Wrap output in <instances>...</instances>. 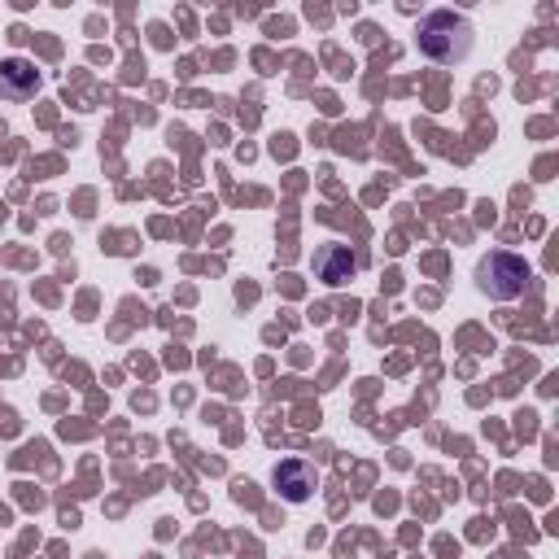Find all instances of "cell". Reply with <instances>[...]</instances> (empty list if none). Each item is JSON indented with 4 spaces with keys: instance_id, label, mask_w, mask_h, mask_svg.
I'll return each instance as SVG.
<instances>
[{
    "instance_id": "obj_3",
    "label": "cell",
    "mask_w": 559,
    "mask_h": 559,
    "mask_svg": "<svg viewBox=\"0 0 559 559\" xmlns=\"http://www.w3.org/2000/svg\"><path fill=\"white\" fill-rule=\"evenodd\" d=\"M271 485L280 489V498H288V502H306V498L319 489V467L306 463V459H280L275 472H271Z\"/></svg>"
},
{
    "instance_id": "obj_1",
    "label": "cell",
    "mask_w": 559,
    "mask_h": 559,
    "mask_svg": "<svg viewBox=\"0 0 559 559\" xmlns=\"http://www.w3.org/2000/svg\"><path fill=\"white\" fill-rule=\"evenodd\" d=\"M415 44L432 61H463L472 52V22L454 9H432V13H424Z\"/></svg>"
},
{
    "instance_id": "obj_4",
    "label": "cell",
    "mask_w": 559,
    "mask_h": 559,
    "mask_svg": "<svg viewBox=\"0 0 559 559\" xmlns=\"http://www.w3.org/2000/svg\"><path fill=\"white\" fill-rule=\"evenodd\" d=\"M314 275H319L328 288H345V284L358 275V253H354L349 245L328 240V245L314 253Z\"/></svg>"
},
{
    "instance_id": "obj_2",
    "label": "cell",
    "mask_w": 559,
    "mask_h": 559,
    "mask_svg": "<svg viewBox=\"0 0 559 559\" xmlns=\"http://www.w3.org/2000/svg\"><path fill=\"white\" fill-rule=\"evenodd\" d=\"M528 275H533L528 262H524L520 253H511V249H489V253L480 258V266H476V284H480V293L493 297V301H515V297L524 293Z\"/></svg>"
},
{
    "instance_id": "obj_5",
    "label": "cell",
    "mask_w": 559,
    "mask_h": 559,
    "mask_svg": "<svg viewBox=\"0 0 559 559\" xmlns=\"http://www.w3.org/2000/svg\"><path fill=\"white\" fill-rule=\"evenodd\" d=\"M39 70H35V61H26V57H4L0 61V96L4 100H31L35 92H39Z\"/></svg>"
}]
</instances>
